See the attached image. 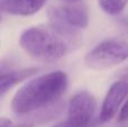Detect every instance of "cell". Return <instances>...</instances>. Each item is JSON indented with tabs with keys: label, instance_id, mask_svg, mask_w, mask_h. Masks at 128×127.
Wrapping results in <instances>:
<instances>
[{
	"label": "cell",
	"instance_id": "cell-1",
	"mask_svg": "<svg viewBox=\"0 0 128 127\" xmlns=\"http://www.w3.org/2000/svg\"><path fill=\"white\" fill-rule=\"evenodd\" d=\"M68 83V76L63 71H53L37 76L16 92L11 101V109L17 115L45 109L63 96Z\"/></svg>",
	"mask_w": 128,
	"mask_h": 127
},
{
	"label": "cell",
	"instance_id": "cell-2",
	"mask_svg": "<svg viewBox=\"0 0 128 127\" xmlns=\"http://www.w3.org/2000/svg\"><path fill=\"white\" fill-rule=\"evenodd\" d=\"M19 44L29 56L40 62H55L73 48V45L50 24L24 30Z\"/></svg>",
	"mask_w": 128,
	"mask_h": 127
},
{
	"label": "cell",
	"instance_id": "cell-3",
	"mask_svg": "<svg viewBox=\"0 0 128 127\" xmlns=\"http://www.w3.org/2000/svg\"><path fill=\"white\" fill-rule=\"evenodd\" d=\"M50 25L53 26L61 35H63L71 44L79 46L81 43L80 29L89 24V11L86 4L63 2L58 6H51L47 9Z\"/></svg>",
	"mask_w": 128,
	"mask_h": 127
},
{
	"label": "cell",
	"instance_id": "cell-4",
	"mask_svg": "<svg viewBox=\"0 0 128 127\" xmlns=\"http://www.w3.org/2000/svg\"><path fill=\"white\" fill-rule=\"evenodd\" d=\"M128 58V34L101 42L84 56V64L92 70H107Z\"/></svg>",
	"mask_w": 128,
	"mask_h": 127
},
{
	"label": "cell",
	"instance_id": "cell-5",
	"mask_svg": "<svg viewBox=\"0 0 128 127\" xmlns=\"http://www.w3.org/2000/svg\"><path fill=\"white\" fill-rule=\"evenodd\" d=\"M97 100L89 91H80L71 98L68 108V122L71 127H92Z\"/></svg>",
	"mask_w": 128,
	"mask_h": 127
},
{
	"label": "cell",
	"instance_id": "cell-6",
	"mask_svg": "<svg viewBox=\"0 0 128 127\" xmlns=\"http://www.w3.org/2000/svg\"><path fill=\"white\" fill-rule=\"evenodd\" d=\"M128 97V81L118 80L111 84L101 106L99 122L101 124L110 122L118 112L122 104Z\"/></svg>",
	"mask_w": 128,
	"mask_h": 127
},
{
	"label": "cell",
	"instance_id": "cell-7",
	"mask_svg": "<svg viewBox=\"0 0 128 127\" xmlns=\"http://www.w3.org/2000/svg\"><path fill=\"white\" fill-rule=\"evenodd\" d=\"M47 0H2L0 9L10 15L30 16L38 12Z\"/></svg>",
	"mask_w": 128,
	"mask_h": 127
},
{
	"label": "cell",
	"instance_id": "cell-8",
	"mask_svg": "<svg viewBox=\"0 0 128 127\" xmlns=\"http://www.w3.org/2000/svg\"><path fill=\"white\" fill-rule=\"evenodd\" d=\"M37 72V68H26L20 70H12L9 68V69L1 70L0 71V96H4L15 86L27 80Z\"/></svg>",
	"mask_w": 128,
	"mask_h": 127
},
{
	"label": "cell",
	"instance_id": "cell-9",
	"mask_svg": "<svg viewBox=\"0 0 128 127\" xmlns=\"http://www.w3.org/2000/svg\"><path fill=\"white\" fill-rule=\"evenodd\" d=\"M127 2L128 0H99V6L106 14L116 16L124 10Z\"/></svg>",
	"mask_w": 128,
	"mask_h": 127
},
{
	"label": "cell",
	"instance_id": "cell-10",
	"mask_svg": "<svg viewBox=\"0 0 128 127\" xmlns=\"http://www.w3.org/2000/svg\"><path fill=\"white\" fill-rule=\"evenodd\" d=\"M0 127H29L25 124H18L6 117H0Z\"/></svg>",
	"mask_w": 128,
	"mask_h": 127
},
{
	"label": "cell",
	"instance_id": "cell-11",
	"mask_svg": "<svg viewBox=\"0 0 128 127\" xmlns=\"http://www.w3.org/2000/svg\"><path fill=\"white\" fill-rule=\"evenodd\" d=\"M128 120V98L126 102L124 104V106L122 107L119 114H118V122L119 123H124V122Z\"/></svg>",
	"mask_w": 128,
	"mask_h": 127
},
{
	"label": "cell",
	"instance_id": "cell-12",
	"mask_svg": "<svg viewBox=\"0 0 128 127\" xmlns=\"http://www.w3.org/2000/svg\"><path fill=\"white\" fill-rule=\"evenodd\" d=\"M118 78H119V80L128 81V69L120 71V72H119V74H118Z\"/></svg>",
	"mask_w": 128,
	"mask_h": 127
},
{
	"label": "cell",
	"instance_id": "cell-13",
	"mask_svg": "<svg viewBox=\"0 0 128 127\" xmlns=\"http://www.w3.org/2000/svg\"><path fill=\"white\" fill-rule=\"evenodd\" d=\"M9 68H10V63L8 61H6V60L0 61V71L4 69H9Z\"/></svg>",
	"mask_w": 128,
	"mask_h": 127
},
{
	"label": "cell",
	"instance_id": "cell-14",
	"mask_svg": "<svg viewBox=\"0 0 128 127\" xmlns=\"http://www.w3.org/2000/svg\"><path fill=\"white\" fill-rule=\"evenodd\" d=\"M53 127H71V126H70V124L65 120V122H61V123L56 124V125H54Z\"/></svg>",
	"mask_w": 128,
	"mask_h": 127
},
{
	"label": "cell",
	"instance_id": "cell-15",
	"mask_svg": "<svg viewBox=\"0 0 128 127\" xmlns=\"http://www.w3.org/2000/svg\"><path fill=\"white\" fill-rule=\"evenodd\" d=\"M122 22L125 25L126 27H128V18H122Z\"/></svg>",
	"mask_w": 128,
	"mask_h": 127
},
{
	"label": "cell",
	"instance_id": "cell-16",
	"mask_svg": "<svg viewBox=\"0 0 128 127\" xmlns=\"http://www.w3.org/2000/svg\"><path fill=\"white\" fill-rule=\"evenodd\" d=\"M62 2H79L82 1V0H61Z\"/></svg>",
	"mask_w": 128,
	"mask_h": 127
},
{
	"label": "cell",
	"instance_id": "cell-17",
	"mask_svg": "<svg viewBox=\"0 0 128 127\" xmlns=\"http://www.w3.org/2000/svg\"><path fill=\"white\" fill-rule=\"evenodd\" d=\"M0 22H1V16H0Z\"/></svg>",
	"mask_w": 128,
	"mask_h": 127
}]
</instances>
